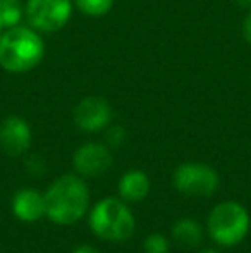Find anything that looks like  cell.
<instances>
[{
  "mask_svg": "<svg viewBox=\"0 0 251 253\" xmlns=\"http://www.w3.org/2000/svg\"><path fill=\"white\" fill-rule=\"evenodd\" d=\"M90 203V191L79 174H64L45 193L47 217L59 226H69L83 219Z\"/></svg>",
  "mask_w": 251,
  "mask_h": 253,
  "instance_id": "obj_1",
  "label": "cell"
},
{
  "mask_svg": "<svg viewBox=\"0 0 251 253\" xmlns=\"http://www.w3.org/2000/svg\"><path fill=\"white\" fill-rule=\"evenodd\" d=\"M45 43L35 28L14 26L0 40V67L7 73H28L43 60Z\"/></svg>",
  "mask_w": 251,
  "mask_h": 253,
  "instance_id": "obj_2",
  "label": "cell"
},
{
  "mask_svg": "<svg viewBox=\"0 0 251 253\" xmlns=\"http://www.w3.org/2000/svg\"><path fill=\"white\" fill-rule=\"evenodd\" d=\"M90 227L100 240L122 243L129 240L136 227V220L122 198H102L90 212Z\"/></svg>",
  "mask_w": 251,
  "mask_h": 253,
  "instance_id": "obj_3",
  "label": "cell"
},
{
  "mask_svg": "<svg viewBox=\"0 0 251 253\" xmlns=\"http://www.w3.org/2000/svg\"><path fill=\"white\" fill-rule=\"evenodd\" d=\"M250 213L238 202H222L208 213L207 229L210 238L220 247L239 245L250 233Z\"/></svg>",
  "mask_w": 251,
  "mask_h": 253,
  "instance_id": "obj_4",
  "label": "cell"
},
{
  "mask_svg": "<svg viewBox=\"0 0 251 253\" xmlns=\"http://www.w3.org/2000/svg\"><path fill=\"white\" fill-rule=\"evenodd\" d=\"M172 184L179 193L188 197H212L218 190L220 176L207 164L186 162L174 170Z\"/></svg>",
  "mask_w": 251,
  "mask_h": 253,
  "instance_id": "obj_5",
  "label": "cell"
},
{
  "mask_svg": "<svg viewBox=\"0 0 251 253\" xmlns=\"http://www.w3.org/2000/svg\"><path fill=\"white\" fill-rule=\"evenodd\" d=\"M31 28L40 33H54L69 23L72 14L71 0H28L24 9Z\"/></svg>",
  "mask_w": 251,
  "mask_h": 253,
  "instance_id": "obj_6",
  "label": "cell"
},
{
  "mask_svg": "<svg viewBox=\"0 0 251 253\" xmlns=\"http://www.w3.org/2000/svg\"><path fill=\"white\" fill-rule=\"evenodd\" d=\"M112 152L107 145L90 141L74 152L72 166L81 177H100L112 167Z\"/></svg>",
  "mask_w": 251,
  "mask_h": 253,
  "instance_id": "obj_7",
  "label": "cell"
},
{
  "mask_svg": "<svg viewBox=\"0 0 251 253\" xmlns=\"http://www.w3.org/2000/svg\"><path fill=\"white\" fill-rule=\"evenodd\" d=\"M112 107L102 97H86L83 98L74 109V124L77 129L84 133H98L104 131L110 124Z\"/></svg>",
  "mask_w": 251,
  "mask_h": 253,
  "instance_id": "obj_8",
  "label": "cell"
},
{
  "mask_svg": "<svg viewBox=\"0 0 251 253\" xmlns=\"http://www.w3.org/2000/svg\"><path fill=\"white\" fill-rule=\"evenodd\" d=\"M31 127L26 119L9 116L0 124V148L10 157H19L30 150Z\"/></svg>",
  "mask_w": 251,
  "mask_h": 253,
  "instance_id": "obj_9",
  "label": "cell"
},
{
  "mask_svg": "<svg viewBox=\"0 0 251 253\" xmlns=\"http://www.w3.org/2000/svg\"><path fill=\"white\" fill-rule=\"evenodd\" d=\"M12 213L23 222H36L47 215L45 195L33 188H23L12 197Z\"/></svg>",
  "mask_w": 251,
  "mask_h": 253,
  "instance_id": "obj_10",
  "label": "cell"
},
{
  "mask_svg": "<svg viewBox=\"0 0 251 253\" xmlns=\"http://www.w3.org/2000/svg\"><path fill=\"white\" fill-rule=\"evenodd\" d=\"M150 177L146 176L144 170L133 169L122 174V177L119 179V195L124 202L136 203L141 202L148 197L150 193Z\"/></svg>",
  "mask_w": 251,
  "mask_h": 253,
  "instance_id": "obj_11",
  "label": "cell"
},
{
  "mask_svg": "<svg viewBox=\"0 0 251 253\" xmlns=\"http://www.w3.org/2000/svg\"><path fill=\"white\" fill-rule=\"evenodd\" d=\"M205 229L198 220L182 217L172 226V240L182 248H196L203 241Z\"/></svg>",
  "mask_w": 251,
  "mask_h": 253,
  "instance_id": "obj_12",
  "label": "cell"
},
{
  "mask_svg": "<svg viewBox=\"0 0 251 253\" xmlns=\"http://www.w3.org/2000/svg\"><path fill=\"white\" fill-rule=\"evenodd\" d=\"M24 16L21 0H0V30H10L17 26Z\"/></svg>",
  "mask_w": 251,
  "mask_h": 253,
  "instance_id": "obj_13",
  "label": "cell"
},
{
  "mask_svg": "<svg viewBox=\"0 0 251 253\" xmlns=\"http://www.w3.org/2000/svg\"><path fill=\"white\" fill-rule=\"evenodd\" d=\"M77 9L90 17H102L110 12L114 0H76Z\"/></svg>",
  "mask_w": 251,
  "mask_h": 253,
  "instance_id": "obj_14",
  "label": "cell"
},
{
  "mask_svg": "<svg viewBox=\"0 0 251 253\" xmlns=\"http://www.w3.org/2000/svg\"><path fill=\"white\" fill-rule=\"evenodd\" d=\"M171 243L169 240L160 233H151L144 238L143 241V252L144 253H169Z\"/></svg>",
  "mask_w": 251,
  "mask_h": 253,
  "instance_id": "obj_15",
  "label": "cell"
},
{
  "mask_svg": "<svg viewBox=\"0 0 251 253\" xmlns=\"http://www.w3.org/2000/svg\"><path fill=\"white\" fill-rule=\"evenodd\" d=\"M127 138V133L122 126H110L105 133V143L108 148H121Z\"/></svg>",
  "mask_w": 251,
  "mask_h": 253,
  "instance_id": "obj_16",
  "label": "cell"
},
{
  "mask_svg": "<svg viewBox=\"0 0 251 253\" xmlns=\"http://www.w3.org/2000/svg\"><path fill=\"white\" fill-rule=\"evenodd\" d=\"M24 166H26V169L30 170L33 176H41V174L45 172V169H47V167H45V160L41 159L40 155H30L26 159Z\"/></svg>",
  "mask_w": 251,
  "mask_h": 253,
  "instance_id": "obj_17",
  "label": "cell"
},
{
  "mask_svg": "<svg viewBox=\"0 0 251 253\" xmlns=\"http://www.w3.org/2000/svg\"><path fill=\"white\" fill-rule=\"evenodd\" d=\"M243 37H245V40L251 45V14L246 16L245 23H243Z\"/></svg>",
  "mask_w": 251,
  "mask_h": 253,
  "instance_id": "obj_18",
  "label": "cell"
},
{
  "mask_svg": "<svg viewBox=\"0 0 251 253\" xmlns=\"http://www.w3.org/2000/svg\"><path fill=\"white\" fill-rule=\"evenodd\" d=\"M72 253H100V252L93 247H79V248H76Z\"/></svg>",
  "mask_w": 251,
  "mask_h": 253,
  "instance_id": "obj_19",
  "label": "cell"
},
{
  "mask_svg": "<svg viewBox=\"0 0 251 253\" xmlns=\"http://www.w3.org/2000/svg\"><path fill=\"white\" fill-rule=\"evenodd\" d=\"M236 3L241 7H250L251 5V0H236Z\"/></svg>",
  "mask_w": 251,
  "mask_h": 253,
  "instance_id": "obj_20",
  "label": "cell"
},
{
  "mask_svg": "<svg viewBox=\"0 0 251 253\" xmlns=\"http://www.w3.org/2000/svg\"><path fill=\"white\" fill-rule=\"evenodd\" d=\"M200 253H220L218 250H214V248H207V250H201Z\"/></svg>",
  "mask_w": 251,
  "mask_h": 253,
  "instance_id": "obj_21",
  "label": "cell"
},
{
  "mask_svg": "<svg viewBox=\"0 0 251 253\" xmlns=\"http://www.w3.org/2000/svg\"><path fill=\"white\" fill-rule=\"evenodd\" d=\"M2 35H3V31H2V30H0V40H2Z\"/></svg>",
  "mask_w": 251,
  "mask_h": 253,
  "instance_id": "obj_22",
  "label": "cell"
}]
</instances>
